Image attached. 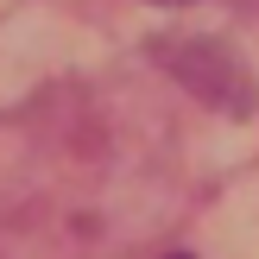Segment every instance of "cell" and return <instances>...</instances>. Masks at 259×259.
Masks as SVG:
<instances>
[{
    "instance_id": "1",
    "label": "cell",
    "mask_w": 259,
    "mask_h": 259,
    "mask_svg": "<svg viewBox=\"0 0 259 259\" xmlns=\"http://www.w3.org/2000/svg\"><path fill=\"white\" fill-rule=\"evenodd\" d=\"M152 57L184 89H196L202 101H215L222 114H247L253 108V76L240 70L234 51L215 45V38H152Z\"/></svg>"
},
{
    "instance_id": "2",
    "label": "cell",
    "mask_w": 259,
    "mask_h": 259,
    "mask_svg": "<svg viewBox=\"0 0 259 259\" xmlns=\"http://www.w3.org/2000/svg\"><path fill=\"white\" fill-rule=\"evenodd\" d=\"M164 259H196V253H164Z\"/></svg>"
},
{
    "instance_id": "3",
    "label": "cell",
    "mask_w": 259,
    "mask_h": 259,
    "mask_svg": "<svg viewBox=\"0 0 259 259\" xmlns=\"http://www.w3.org/2000/svg\"><path fill=\"white\" fill-rule=\"evenodd\" d=\"M164 7H184V0H164Z\"/></svg>"
}]
</instances>
